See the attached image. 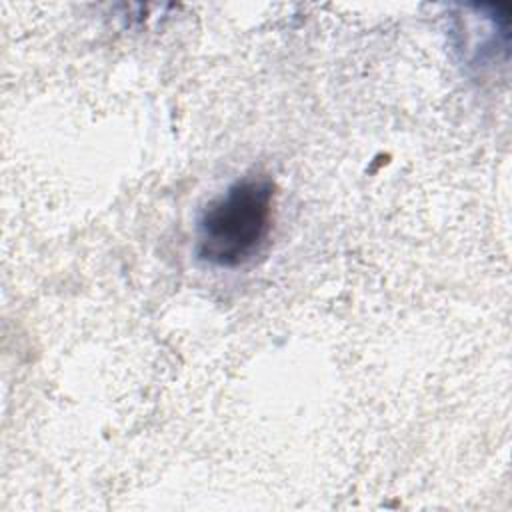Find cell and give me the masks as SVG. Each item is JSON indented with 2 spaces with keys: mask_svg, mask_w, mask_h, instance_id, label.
<instances>
[{
  "mask_svg": "<svg viewBox=\"0 0 512 512\" xmlns=\"http://www.w3.org/2000/svg\"><path fill=\"white\" fill-rule=\"evenodd\" d=\"M274 182L266 176H244L210 200L198 216V260L216 268L248 264L272 232Z\"/></svg>",
  "mask_w": 512,
  "mask_h": 512,
  "instance_id": "1",
  "label": "cell"
}]
</instances>
